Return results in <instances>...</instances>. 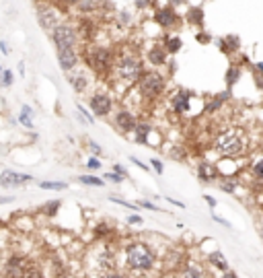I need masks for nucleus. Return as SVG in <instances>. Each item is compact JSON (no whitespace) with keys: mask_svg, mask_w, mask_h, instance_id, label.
<instances>
[{"mask_svg":"<svg viewBox=\"0 0 263 278\" xmlns=\"http://www.w3.org/2000/svg\"><path fill=\"white\" fill-rule=\"evenodd\" d=\"M212 220H216L218 225H222V227H226V229H232V225H230L226 218H222V216H218V214H214V212H212Z\"/></svg>","mask_w":263,"mask_h":278,"instance_id":"37","label":"nucleus"},{"mask_svg":"<svg viewBox=\"0 0 263 278\" xmlns=\"http://www.w3.org/2000/svg\"><path fill=\"white\" fill-rule=\"evenodd\" d=\"M105 180H111V182H115V184H122L124 182V175H120V173H107V175H105Z\"/></svg>","mask_w":263,"mask_h":278,"instance_id":"39","label":"nucleus"},{"mask_svg":"<svg viewBox=\"0 0 263 278\" xmlns=\"http://www.w3.org/2000/svg\"><path fill=\"white\" fill-rule=\"evenodd\" d=\"M212 150L222 159H235L243 157L249 150V136L243 128L230 126L220 130L212 140Z\"/></svg>","mask_w":263,"mask_h":278,"instance_id":"1","label":"nucleus"},{"mask_svg":"<svg viewBox=\"0 0 263 278\" xmlns=\"http://www.w3.org/2000/svg\"><path fill=\"white\" fill-rule=\"evenodd\" d=\"M0 49H3V54H9V47H7L5 41H0Z\"/></svg>","mask_w":263,"mask_h":278,"instance_id":"55","label":"nucleus"},{"mask_svg":"<svg viewBox=\"0 0 263 278\" xmlns=\"http://www.w3.org/2000/svg\"><path fill=\"white\" fill-rule=\"evenodd\" d=\"M7 278H23L27 268L23 266V258L21 256H11L7 262Z\"/></svg>","mask_w":263,"mask_h":278,"instance_id":"16","label":"nucleus"},{"mask_svg":"<svg viewBox=\"0 0 263 278\" xmlns=\"http://www.w3.org/2000/svg\"><path fill=\"white\" fill-rule=\"evenodd\" d=\"M60 206H62V202H60V200H51V202H47L41 210H43V214H47V216H56V214H58V210H60Z\"/></svg>","mask_w":263,"mask_h":278,"instance_id":"30","label":"nucleus"},{"mask_svg":"<svg viewBox=\"0 0 263 278\" xmlns=\"http://www.w3.org/2000/svg\"><path fill=\"white\" fill-rule=\"evenodd\" d=\"M241 77H243V68H241V64H230L228 68H226V74H224V81H226V87H228V91L241 81Z\"/></svg>","mask_w":263,"mask_h":278,"instance_id":"21","label":"nucleus"},{"mask_svg":"<svg viewBox=\"0 0 263 278\" xmlns=\"http://www.w3.org/2000/svg\"><path fill=\"white\" fill-rule=\"evenodd\" d=\"M181 47H183V41H181L179 35H167V37H165V49H167L169 54H177Z\"/></svg>","mask_w":263,"mask_h":278,"instance_id":"25","label":"nucleus"},{"mask_svg":"<svg viewBox=\"0 0 263 278\" xmlns=\"http://www.w3.org/2000/svg\"><path fill=\"white\" fill-rule=\"evenodd\" d=\"M115 126L122 132H134L136 126H138V122H136V116L132 114V111L122 109V111H118V116H115Z\"/></svg>","mask_w":263,"mask_h":278,"instance_id":"14","label":"nucleus"},{"mask_svg":"<svg viewBox=\"0 0 263 278\" xmlns=\"http://www.w3.org/2000/svg\"><path fill=\"white\" fill-rule=\"evenodd\" d=\"M167 89V77L159 70H146L138 83V91L144 99H159Z\"/></svg>","mask_w":263,"mask_h":278,"instance_id":"5","label":"nucleus"},{"mask_svg":"<svg viewBox=\"0 0 263 278\" xmlns=\"http://www.w3.org/2000/svg\"><path fill=\"white\" fill-rule=\"evenodd\" d=\"M109 202L122 204V206H126V208H132V210H138V208H140V206H136V204H132V202H126V200H122V198H115V196H109Z\"/></svg>","mask_w":263,"mask_h":278,"instance_id":"33","label":"nucleus"},{"mask_svg":"<svg viewBox=\"0 0 263 278\" xmlns=\"http://www.w3.org/2000/svg\"><path fill=\"white\" fill-rule=\"evenodd\" d=\"M120 21H122V23H126V25H130V23H132L130 13H120Z\"/></svg>","mask_w":263,"mask_h":278,"instance_id":"47","label":"nucleus"},{"mask_svg":"<svg viewBox=\"0 0 263 278\" xmlns=\"http://www.w3.org/2000/svg\"><path fill=\"white\" fill-rule=\"evenodd\" d=\"M128 222H130V225H142V216L130 214V216H128Z\"/></svg>","mask_w":263,"mask_h":278,"instance_id":"42","label":"nucleus"},{"mask_svg":"<svg viewBox=\"0 0 263 278\" xmlns=\"http://www.w3.org/2000/svg\"><path fill=\"white\" fill-rule=\"evenodd\" d=\"M167 58H169V52L165 49V45H152L148 49V62L152 66H165L167 64Z\"/></svg>","mask_w":263,"mask_h":278,"instance_id":"18","label":"nucleus"},{"mask_svg":"<svg viewBox=\"0 0 263 278\" xmlns=\"http://www.w3.org/2000/svg\"><path fill=\"white\" fill-rule=\"evenodd\" d=\"M140 206H142V208H148V210H154V212H159V206H154V204H152V202H148V200H142V202H140Z\"/></svg>","mask_w":263,"mask_h":278,"instance_id":"44","label":"nucleus"},{"mask_svg":"<svg viewBox=\"0 0 263 278\" xmlns=\"http://www.w3.org/2000/svg\"><path fill=\"white\" fill-rule=\"evenodd\" d=\"M86 64L97 72V74H107L115 70V56L107 45H89L84 52Z\"/></svg>","mask_w":263,"mask_h":278,"instance_id":"3","label":"nucleus"},{"mask_svg":"<svg viewBox=\"0 0 263 278\" xmlns=\"http://www.w3.org/2000/svg\"><path fill=\"white\" fill-rule=\"evenodd\" d=\"M89 146H91V150H93V155H101V146H99L97 142H91Z\"/></svg>","mask_w":263,"mask_h":278,"instance_id":"51","label":"nucleus"},{"mask_svg":"<svg viewBox=\"0 0 263 278\" xmlns=\"http://www.w3.org/2000/svg\"><path fill=\"white\" fill-rule=\"evenodd\" d=\"M23 278H43V274H41L37 268H27V272H25Z\"/></svg>","mask_w":263,"mask_h":278,"instance_id":"36","label":"nucleus"},{"mask_svg":"<svg viewBox=\"0 0 263 278\" xmlns=\"http://www.w3.org/2000/svg\"><path fill=\"white\" fill-rule=\"evenodd\" d=\"M150 167H152V169L159 173V175L165 173V165H163V161H159V159H150Z\"/></svg>","mask_w":263,"mask_h":278,"instance_id":"32","label":"nucleus"},{"mask_svg":"<svg viewBox=\"0 0 263 278\" xmlns=\"http://www.w3.org/2000/svg\"><path fill=\"white\" fill-rule=\"evenodd\" d=\"M220 175V169H218V165H214L212 161H208V159H201L197 163V178L206 184H212L214 180H218Z\"/></svg>","mask_w":263,"mask_h":278,"instance_id":"10","label":"nucleus"},{"mask_svg":"<svg viewBox=\"0 0 263 278\" xmlns=\"http://www.w3.org/2000/svg\"><path fill=\"white\" fill-rule=\"evenodd\" d=\"M130 161H132L134 165H138V167H140V169H144V171H148V165H146V163H142V161H140L138 157H130Z\"/></svg>","mask_w":263,"mask_h":278,"instance_id":"43","label":"nucleus"},{"mask_svg":"<svg viewBox=\"0 0 263 278\" xmlns=\"http://www.w3.org/2000/svg\"><path fill=\"white\" fill-rule=\"evenodd\" d=\"M126 266L136 272H148L156 266V254L154 249L144 241H130L124 247Z\"/></svg>","mask_w":263,"mask_h":278,"instance_id":"2","label":"nucleus"},{"mask_svg":"<svg viewBox=\"0 0 263 278\" xmlns=\"http://www.w3.org/2000/svg\"><path fill=\"white\" fill-rule=\"evenodd\" d=\"M222 192L226 194H237L239 192V186H241V180L239 178H222V182L218 184Z\"/></svg>","mask_w":263,"mask_h":278,"instance_id":"24","label":"nucleus"},{"mask_svg":"<svg viewBox=\"0 0 263 278\" xmlns=\"http://www.w3.org/2000/svg\"><path fill=\"white\" fill-rule=\"evenodd\" d=\"M203 200H206V204H208L210 208H216V206H218V200H216V198H212V196H208V194L203 196Z\"/></svg>","mask_w":263,"mask_h":278,"instance_id":"41","label":"nucleus"},{"mask_svg":"<svg viewBox=\"0 0 263 278\" xmlns=\"http://www.w3.org/2000/svg\"><path fill=\"white\" fill-rule=\"evenodd\" d=\"M191 99H193V93L187 91V89H179L171 95L169 103H171V109L175 111L177 116H185L191 111Z\"/></svg>","mask_w":263,"mask_h":278,"instance_id":"7","label":"nucleus"},{"mask_svg":"<svg viewBox=\"0 0 263 278\" xmlns=\"http://www.w3.org/2000/svg\"><path fill=\"white\" fill-rule=\"evenodd\" d=\"M152 124H148V122H138V126H136V130H134V136H136V142H140V144H148V138H150V134H152Z\"/></svg>","mask_w":263,"mask_h":278,"instance_id":"22","label":"nucleus"},{"mask_svg":"<svg viewBox=\"0 0 263 278\" xmlns=\"http://www.w3.org/2000/svg\"><path fill=\"white\" fill-rule=\"evenodd\" d=\"M33 178L31 175H25V173H15V171H5L0 175V186L3 188H17V186H23V184H29Z\"/></svg>","mask_w":263,"mask_h":278,"instance_id":"12","label":"nucleus"},{"mask_svg":"<svg viewBox=\"0 0 263 278\" xmlns=\"http://www.w3.org/2000/svg\"><path fill=\"white\" fill-rule=\"evenodd\" d=\"M218 278H239V274H237V272H232V270H228V272H224V274H220Z\"/></svg>","mask_w":263,"mask_h":278,"instance_id":"50","label":"nucleus"},{"mask_svg":"<svg viewBox=\"0 0 263 278\" xmlns=\"http://www.w3.org/2000/svg\"><path fill=\"white\" fill-rule=\"evenodd\" d=\"M51 39H54L58 49H74V45L78 41L76 29L70 27V25H64V23H60L54 31H51Z\"/></svg>","mask_w":263,"mask_h":278,"instance_id":"6","label":"nucleus"},{"mask_svg":"<svg viewBox=\"0 0 263 278\" xmlns=\"http://www.w3.org/2000/svg\"><path fill=\"white\" fill-rule=\"evenodd\" d=\"M195 39H197L199 43H210V41H212V35H210V33H206V31H197Z\"/></svg>","mask_w":263,"mask_h":278,"instance_id":"35","label":"nucleus"},{"mask_svg":"<svg viewBox=\"0 0 263 278\" xmlns=\"http://www.w3.org/2000/svg\"><path fill=\"white\" fill-rule=\"evenodd\" d=\"M103 278H126L124 274H118V272H111V274H103Z\"/></svg>","mask_w":263,"mask_h":278,"instance_id":"52","label":"nucleus"},{"mask_svg":"<svg viewBox=\"0 0 263 278\" xmlns=\"http://www.w3.org/2000/svg\"><path fill=\"white\" fill-rule=\"evenodd\" d=\"M68 81H70V85H72V89L76 93H82L86 89V85H89L84 74H68Z\"/></svg>","mask_w":263,"mask_h":278,"instance_id":"26","label":"nucleus"},{"mask_svg":"<svg viewBox=\"0 0 263 278\" xmlns=\"http://www.w3.org/2000/svg\"><path fill=\"white\" fill-rule=\"evenodd\" d=\"M253 68H255L257 77H261V79H263V62H255V64H253Z\"/></svg>","mask_w":263,"mask_h":278,"instance_id":"48","label":"nucleus"},{"mask_svg":"<svg viewBox=\"0 0 263 278\" xmlns=\"http://www.w3.org/2000/svg\"><path fill=\"white\" fill-rule=\"evenodd\" d=\"M58 62L64 72H70L78 64V56L74 49H58Z\"/></svg>","mask_w":263,"mask_h":278,"instance_id":"17","label":"nucleus"},{"mask_svg":"<svg viewBox=\"0 0 263 278\" xmlns=\"http://www.w3.org/2000/svg\"><path fill=\"white\" fill-rule=\"evenodd\" d=\"M111 107H113V99L107 93H95L91 97V109L93 114L103 118V116H109L111 114Z\"/></svg>","mask_w":263,"mask_h":278,"instance_id":"9","label":"nucleus"},{"mask_svg":"<svg viewBox=\"0 0 263 278\" xmlns=\"http://www.w3.org/2000/svg\"><path fill=\"white\" fill-rule=\"evenodd\" d=\"M249 171H251V175H253V180H255V182L263 184V157H257V159H253V161H251Z\"/></svg>","mask_w":263,"mask_h":278,"instance_id":"23","label":"nucleus"},{"mask_svg":"<svg viewBox=\"0 0 263 278\" xmlns=\"http://www.w3.org/2000/svg\"><path fill=\"white\" fill-rule=\"evenodd\" d=\"M257 231H259V237L263 239V222H257Z\"/></svg>","mask_w":263,"mask_h":278,"instance_id":"54","label":"nucleus"},{"mask_svg":"<svg viewBox=\"0 0 263 278\" xmlns=\"http://www.w3.org/2000/svg\"><path fill=\"white\" fill-rule=\"evenodd\" d=\"M39 188H41V190H58V192H62V190H66L68 186H66V182H41Z\"/></svg>","mask_w":263,"mask_h":278,"instance_id":"31","label":"nucleus"},{"mask_svg":"<svg viewBox=\"0 0 263 278\" xmlns=\"http://www.w3.org/2000/svg\"><path fill=\"white\" fill-rule=\"evenodd\" d=\"M216 43H218V49L222 52V54H226V56H232V54H239L241 52V37L239 35H226V37H220V39H216Z\"/></svg>","mask_w":263,"mask_h":278,"instance_id":"13","label":"nucleus"},{"mask_svg":"<svg viewBox=\"0 0 263 278\" xmlns=\"http://www.w3.org/2000/svg\"><path fill=\"white\" fill-rule=\"evenodd\" d=\"M9 202H13V198H0V204H9Z\"/></svg>","mask_w":263,"mask_h":278,"instance_id":"56","label":"nucleus"},{"mask_svg":"<svg viewBox=\"0 0 263 278\" xmlns=\"http://www.w3.org/2000/svg\"><path fill=\"white\" fill-rule=\"evenodd\" d=\"M0 72H5V70H3V68H0Z\"/></svg>","mask_w":263,"mask_h":278,"instance_id":"57","label":"nucleus"},{"mask_svg":"<svg viewBox=\"0 0 263 278\" xmlns=\"http://www.w3.org/2000/svg\"><path fill=\"white\" fill-rule=\"evenodd\" d=\"M78 182H80L82 186H93V188H103V186H105V182L99 180V178H95V175H80Z\"/></svg>","mask_w":263,"mask_h":278,"instance_id":"29","label":"nucleus"},{"mask_svg":"<svg viewBox=\"0 0 263 278\" xmlns=\"http://www.w3.org/2000/svg\"><path fill=\"white\" fill-rule=\"evenodd\" d=\"M261 212H263V206H261Z\"/></svg>","mask_w":263,"mask_h":278,"instance_id":"58","label":"nucleus"},{"mask_svg":"<svg viewBox=\"0 0 263 278\" xmlns=\"http://www.w3.org/2000/svg\"><path fill=\"white\" fill-rule=\"evenodd\" d=\"M113 72H115V77L122 83H126V85H138L140 79H142V74L146 70H144L142 60L138 58L136 54H124L122 58H118Z\"/></svg>","mask_w":263,"mask_h":278,"instance_id":"4","label":"nucleus"},{"mask_svg":"<svg viewBox=\"0 0 263 278\" xmlns=\"http://www.w3.org/2000/svg\"><path fill=\"white\" fill-rule=\"evenodd\" d=\"M105 233H109L107 225H105V222H101V225H97V235H105Z\"/></svg>","mask_w":263,"mask_h":278,"instance_id":"46","label":"nucleus"},{"mask_svg":"<svg viewBox=\"0 0 263 278\" xmlns=\"http://www.w3.org/2000/svg\"><path fill=\"white\" fill-rule=\"evenodd\" d=\"M154 21L163 29H173L179 23V15L175 13L173 5H165V7H156L154 11Z\"/></svg>","mask_w":263,"mask_h":278,"instance_id":"8","label":"nucleus"},{"mask_svg":"<svg viewBox=\"0 0 263 278\" xmlns=\"http://www.w3.org/2000/svg\"><path fill=\"white\" fill-rule=\"evenodd\" d=\"M76 7H78V11H95L101 5L99 3H76Z\"/></svg>","mask_w":263,"mask_h":278,"instance_id":"34","label":"nucleus"},{"mask_svg":"<svg viewBox=\"0 0 263 278\" xmlns=\"http://www.w3.org/2000/svg\"><path fill=\"white\" fill-rule=\"evenodd\" d=\"M86 167H89V169H99L101 163H99V159H97V157H91V159H89V163H86Z\"/></svg>","mask_w":263,"mask_h":278,"instance_id":"40","label":"nucleus"},{"mask_svg":"<svg viewBox=\"0 0 263 278\" xmlns=\"http://www.w3.org/2000/svg\"><path fill=\"white\" fill-rule=\"evenodd\" d=\"M113 173H120V175H124V178L128 175V171L124 169V167H122V165H113Z\"/></svg>","mask_w":263,"mask_h":278,"instance_id":"49","label":"nucleus"},{"mask_svg":"<svg viewBox=\"0 0 263 278\" xmlns=\"http://www.w3.org/2000/svg\"><path fill=\"white\" fill-rule=\"evenodd\" d=\"M37 19H39V25L45 29V31H54L60 23H56V15L49 11V7L45 5H39L37 7Z\"/></svg>","mask_w":263,"mask_h":278,"instance_id":"15","label":"nucleus"},{"mask_svg":"<svg viewBox=\"0 0 263 278\" xmlns=\"http://www.w3.org/2000/svg\"><path fill=\"white\" fill-rule=\"evenodd\" d=\"M181 278H203V270L195 264H187L181 272Z\"/></svg>","mask_w":263,"mask_h":278,"instance_id":"27","label":"nucleus"},{"mask_svg":"<svg viewBox=\"0 0 263 278\" xmlns=\"http://www.w3.org/2000/svg\"><path fill=\"white\" fill-rule=\"evenodd\" d=\"M187 23L193 25V27H203V21H206V13H203V7L197 5V7H189L187 11Z\"/></svg>","mask_w":263,"mask_h":278,"instance_id":"19","label":"nucleus"},{"mask_svg":"<svg viewBox=\"0 0 263 278\" xmlns=\"http://www.w3.org/2000/svg\"><path fill=\"white\" fill-rule=\"evenodd\" d=\"M208 262H210V266H214V268L220 270L222 274L230 270L228 260H226V256H224L222 251H212V254H208Z\"/></svg>","mask_w":263,"mask_h":278,"instance_id":"20","label":"nucleus"},{"mask_svg":"<svg viewBox=\"0 0 263 278\" xmlns=\"http://www.w3.org/2000/svg\"><path fill=\"white\" fill-rule=\"evenodd\" d=\"M31 107L29 105H23V109H21V116H19V122L23 124V126H27V128H33V120H31Z\"/></svg>","mask_w":263,"mask_h":278,"instance_id":"28","label":"nucleus"},{"mask_svg":"<svg viewBox=\"0 0 263 278\" xmlns=\"http://www.w3.org/2000/svg\"><path fill=\"white\" fill-rule=\"evenodd\" d=\"M171 204H175V206H179V208H185V204L183 202H179V200H173V198H167Z\"/></svg>","mask_w":263,"mask_h":278,"instance_id":"53","label":"nucleus"},{"mask_svg":"<svg viewBox=\"0 0 263 278\" xmlns=\"http://www.w3.org/2000/svg\"><path fill=\"white\" fill-rule=\"evenodd\" d=\"M78 111H80V114L84 116V120H86V122H95V118H93V116L89 114V111H86V109H84L82 105H78Z\"/></svg>","mask_w":263,"mask_h":278,"instance_id":"45","label":"nucleus"},{"mask_svg":"<svg viewBox=\"0 0 263 278\" xmlns=\"http://www.w3.org/2000/svg\"><path fill=\"white\" fill-rule=\"evenodd\" d=\"M232 97V91H224V93H218V95H214V97H210L208 101H206V105H203V114L206 116H214V114H218V111L224 107V103L228 101Z\"/></svg>","mask_w":263,"mask_h":278,"instance_id":"11","label":"nucleus"},{"mask_svg":"<svg viewBox=\"0 0 263 278\" xmlns=\"http://www.w3.org/2000/svg\"><path fill=\"white\" fill-rule=\"evenodd\" d=\"M11 85H13V72L5 70L3 72V87H11Z\"/></svg>","mask_w":263,"mask_h":278,"instance_id":"38","label":"nucleus"}]
</instances>
